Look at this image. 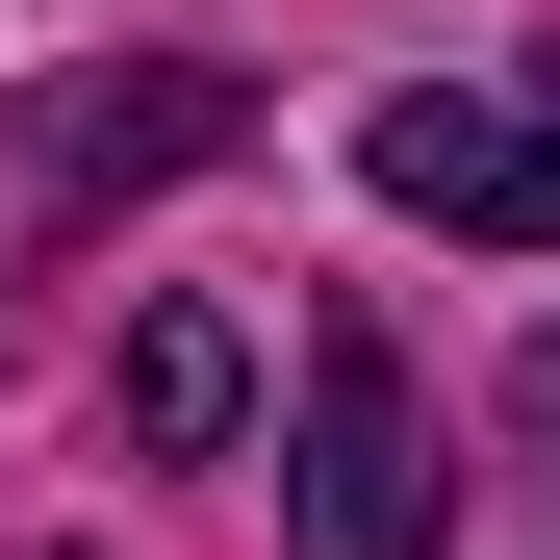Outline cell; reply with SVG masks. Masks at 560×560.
Here are the masks:
<instances>
[{
    "instance_id": "obj_1",
    "label": "cell",
    "mask_w": 560,
    "mask_h": 560,
    "mask_svg": "<svg viewBox=\"0 0 560 560\" xmlns=\"http://www.w3.org/2000/svg\"><path fill=\"white\" fill-rule=\"evenodd\" d=\"M357 178H383L408 230H485V255H560V51H510V77H408V103L357 128Z\"/></svg>"
},
{
    "instance_id": "obj_2",
    "label": "cell",
    "mask_w": 560,
    "mask_h": 560,
    "mask_svg": "<svg viewBox=\"0 0 560 560\" xmlns=\"http://www.w3.org/2000/svg\"><path fill=\"white\" fill-rule=\"evenodd\" d=\"M306 535H331V560H433V535H458V458H433V408H408L383 306H306Z\"/></svg>"
},
{
    "instance_id": "obj_3",
    "label": "cell",
    "mask_w": 560,
    "mask_h": 560,
    "mask_svg": "<svg viewBox=\"0 0 560 560\" xmlns=\"http://www.w3.org/2000/svg\"><path fill=\"white\" fill-rule=\"evenodd\" d=\"M205 153H255V77L230 51H128L77 103H26V205H128V178H205Z\"/></svg>"
},
{
    "instance_id": "obj_4",
    "label": "cell",
    "mask_w": 560,
    "mask_h": 560,
    "mask_svg": "<svg viewBox=\"0 0 560 560\" xmlns=\"http://www.w3.org/2000/svg\"><path fill=\"white\" fill-rule=\"evenodd\" d=\"M230 408H255V357H230L205 306H153V331H128V433H153V458H205Z\"/></svg>"
},
{
    "instance_id": "obj_5",
    "label": "cell",
    "mask_w": 560,
    "mask_h": 560,
    "mask_svg": "<svg viewBox=\"0 0 560 560\" xmlns=\"http://www.w3.org/2000/svg\"><path fill=\"white\" fill-rule=\"evenodd\" d=\"M510 458H535V485H560V331L510 357Z\"/></svg>"
}]
</instances>
